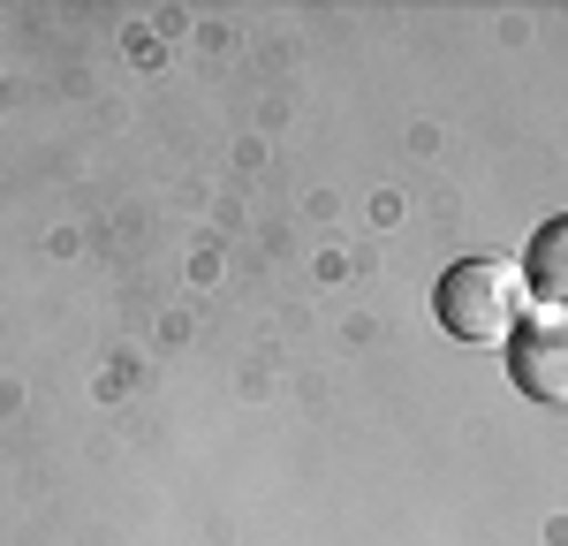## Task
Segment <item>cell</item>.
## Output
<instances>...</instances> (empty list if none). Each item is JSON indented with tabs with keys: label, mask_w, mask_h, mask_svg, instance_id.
Here are the masks:
<instances>
[{
	"label": "cell",
	"mask_w": 568,
	"mask_h": 546,
	"mask_svg": "<svg viewBox=\"0 0 568 546\" xmlns=\"http://www.w3.org/2000/svg\"><path fill=\"white\" fill-rule=\"evenodd\" d=\"M524 281H530V296H546V304H568V213H561V221H546L538 235H530Z\"/></svg>",
	"instance_id": "cell-3"
},
{
	"label": "cell",
	"mask_w": 568,
	"mask_h": 546,
	"mask_svg": "<svg viewBox=\"0 0 568 546\" xmlns=\"http://www.w3.org/2000/svg\"><path fill=\"white\" fill-rule=\"evenodd\" d=\"M508 372L530 403L568 410V304L554 312H530L516 334H508Z\"/></svg>",
	"instance_id": "cell-2"
},
{
	"label": "cell",
	"mask_w": 568,
	"mask_h": 546,
	"mask_svg": "<svg viewBox=\"0 0 568 546\" xmlns=\"http://www.w3.org/2000/svg\"><path fill=\"white\" fill-rule=\"evenodd\" d=\"M433 312L455 342H508L530 318V281L508 259H463V266L439 273Z\"/></svg>",
	"instance_id": "cell-1"
}]
</instances>
